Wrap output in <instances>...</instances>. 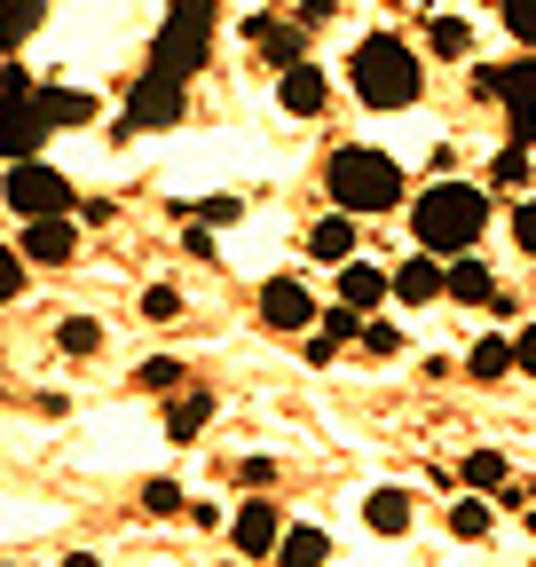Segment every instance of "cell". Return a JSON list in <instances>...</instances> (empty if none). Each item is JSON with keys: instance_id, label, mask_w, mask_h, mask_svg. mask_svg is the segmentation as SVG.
Segmentation results:
<instances>
[{"instance_id": "7402d4cb", "label": "cell", "mask_w": 536, "mask_h": 567, "mask_svg": "<svg viewBox=\"0 0 536 567\" xmlns=\"http://www.w3.org/2000/svg\"><path fill=\"white\" fill-rule=\"evenodd\" d=\"M505 473H513V465H505L497 450H474V457H465V473H457V481H465V488H505Z\"/></svg>"}, {"instance_id": "d6986e66", "label": "cell", "mask_w": 536, "mask_h": 567, "mask_svg": "<svg viewBox=\"0 0 536 567\" xmlns=\"http://www.w3.org/2000/svg\"><path fill=\"white\" fill-rule=\"evenodd\" d=\"M426 48L450 55V63H465V55H474V24H465V17H434L426 24Z\"/></svg>"}, {"instance_id": "cb8c5ba5", "label": "cell", "mask_w": 536, "mask_h": 567, "mask_svg": "<svg viewBox=\"0 0 536 567\" xmlns=\"http://www.w3.org/2000/svg\"><path fill=\"white\" fill-rule=\"evenodd\" d=\"M450 536H465V544H474V536H489V505H482V496H465V505L450 513Z\"/></svg>"}, {"instance_id": "1f68e13d", "label": "cell", "mask_w": 536, "mask_h": 567, "mask_svg": "<svg viewBox=\"0 0 536 567\" xmlns=\"http://www.w3.org/2000/svg\"><path fill=\"white\" fill-rule=\"evenodd\" d=\"M513 245H520V252H528V260H536V197H528V205H520V213H513Z\"/></svg>"}, {"instance_id": "f1b7e54d", "label": "cell", "mask_w": 536, "mask_h": 567, "mask_svg": "<svg viewBox=\"0 0 536 567\" xmlns=\"http://www.w3.org/2000/svg\"><path fill=\"white\" fill-rule=\"evenodd\" d=\"M134 379H143V386H158V394H166V386H182V363H174V354H151V363H143V371H134Z\"/></svg>"}, {"instance_id": "9a60e30c", "label": "cell", "mask_w": 536, "mask_h": 567, "mask_svg": "<svg viewBox=\"0 0 536 567\" xmlns=\"http://www.w3.org/2000/svg\"><path fill=\"white\" fill-rule=\"evenodd\" d=\"M450 300H465V308H505L497 276H489L482 260H457V268H450Z\"/></svg>"}, {"instance_id": "277c9868", "label": "cell", "mask_w": 536, "mask_h": 567, "mask_svg": "<svg viewBox=\"0 0 536 567\" xmlns=\"http://www.w3.org/2000/svg\"><path fill=\"white\" fill-rule=\"evenodd\" d=\"M0 197H9V213H17V221H63V213H72V182H63L55 166H40V158L9 166Z\"/></svg>"}, {"instance_id": "8d00e7d4", "label": "cell", "mask_w": 536, "mask_h": 567, "mask_svg": "<svg viewBox=\"0 0 536 567\" xmlns=\"http://www.w3.org/2000/svg\"><path fill=\"white\" fill-rule=\"evenodd\" d=\"M63 567H103V559H95V551H72V559H63Z\"/></svg>"}, {"instance_id": "e0dca14e", "label": "cell", "mask_w": 536, "mask_h": 567, "mask_svg": "<svg viewBox=\"0 0 536 567\" xmlns=\"http://www.w3.org/2000/svg\"><path fill=\"white\" fill-rule=\"evenodd\" d=\"M363 520H371V536H402V528H411V496H402V488H371Z\"/></svg>"}, {"instance_id": "83f0119b", "label": "cell", "mask_w": 536, "mask_h": 567, "mask_svg": "<svg viewBox=\"0 0 536 567\" xmlns=\"http://www.w3.org/2000/svg\"><path fill=\"white\" fill-rule=\"evenodd\" d=\"M143 316H151V323H174V316H182V292H174V284H151V292H143Z\"/></svg>"}, {"instance_id": "f546056e", "label": "cell", "mask_w": 536, "mask_h": 567, "mask_svg": "<svg viewBox=\"0 0 536 567\" xmlns=\"http://www.w3.org/2000/svg\"><path fill=\"white\" fill-rule=\"evenodd\" d=\"M497 182H528V151H520V142H505V151H497V166H489Z\"/></svg>"}, {"instance_id": "d590c367", "label": "cell", "mask_w": 536, "mask_h": 567, "mask_svg": "<svg viewBox=\"0 0 536 567\" xmlns=\"http://www.w3.org/2000/svg\"><path fill=\"white\" fill-rule=\"evenodd\" d=\"M520 371L536 379V331H520Z\"/></svg>"}, {"instance_id": "8fae6325", "label": "cell", "mask_w": 536, "mask_h": 567, "mask_svg": "<svg viewBox=\"0 0 536 567\" xmlns=\"http://www.w3.org/2000/svg\"><path fill=\"white\" fill-rule=\"evenodd\" d=\"M72 252H80L72 221H24V260H40V268H63Z\"/></svg>"}, {"instance_id": "2e32d148", "label": "cell", "mask_w": 536, "mask_h": 567, "mask_svg": "<svg viewBox=\"0 0 536 567\" xmlns=\"http://www.w3.org/2000/svg\"><path fill=\"white\" fill-rule=\"evenodd\" d=\"M40 111H48V126H95V95L87 87H40Z\"/></svg>"}, {"instance_id": "5b68a950", "label": "cell", "mask_w": 536, "mask_h": 567, "mask_svg": "<svg viewBox=\"0 0 536 567\" xmlns=\"http://www.w3.org/2000/svg\"><path fill=\"white\" fill-rule=\"evenodd\" d=\"M151 71H158V80H174V87H189L197 71H206V32L166 17V32L151 40Z\"/></svg>"}, {"instance_id": "52a82bcc", "label": "cell", "mask_w": 536, "mask_h": 567, "mask_svg": "<svg viewBox=\"0 0 536 567\" xmlns=\"http://www.w3.org/2000/svg\"><path fill=\"white\" fill-rule=\"evenodd\" d=\"M260 323L268 331H308L316 323V292H308L300 276H268L260 284Z\"/></svg>"}, {"instance_id": "30bf717a", "label": "cell", "mask_w": 536, "mask_h": 567, "mask_svg": "<svg viewBox=\"0 0 536 567\" xmlns=\"http://www.w3.org/2000/svg\"><path fill=\"white\" fill-rule=\"evenodd\" d=\"M386 292H394V276H386V268H371V260H348V268H340V300H348L355 316H371Z\"/></svg>"}, {"instance_id": "4dcf8cb0", "label": "cell", "mask_w": 536, "mask_h": 567, "mask_svg": "<svg viewBox=\"0 0 536 567\" xmlns=\"http://www.w3.org/2000/svg\"><path fill=\"white\" fill-rule=\"evenodd\" d=\"M143 513H182V488H174V481H151V488H143Z\"/></svg>"}, {"instance_id": "9c48e42d", "label": "cell", "mask_w": 536, "mask_h": 567, "mask_svg": "<svg viewBox=\"0 0 536 567\" xmlns=\"http://www.w3.org/2000/svg\"><path fill=\"white\" fill-rule=\"evenodd\" d=\"M245 32H252V48L277 63V71H300V63H308V32H292V24H277V17H252Z\"/></svg>"}, {"instance_id": "d4e9b609", "label": "cell", "mask_w": 536, "mask_h": 567, "mask_svg": "<svg viewBox=\"0 0 536 567\" xmlns=\"http://www.w3.org/2000/svg\"><path fill=\"white\" fill-rule=\"evenodd\" d=\"M55 347H63V354H95V347H103V331H95L87 316H72V323L55 331Z\"/></svg>"}, {"instance_id": "4316f807", "label": "cell", "mask_w": 536, "mask_h": 567, "mask_svg": "<svg viewBox=\"0 0 536 567\" xmlns=\"http://www.w3.org/2000/svg\"><path fill=\"white\" fill-rule=\"evenodd\" d=\"M505 32H513L520 48H536V0H505Z\"/></svg>"}, {"instance_id": "d6a6232c", "label": "cell", "mask_w": 536, "mask_h": 567, "mask_svg": "<svg viewBox=\"0 0 536 567\" xmlns=\"http://www.w3.org/2000/svg\"><path fill=\"white\" fill-rule=\"evenodd\" d=\"M24 292V252H0V300Z\"/></svg>"}, {"instance_id": "3957f363", "label": "cell", "mask_w": 536, "mask_h": 567, "mask_svg": "<svg viewBox=\"0 0 536 567\" xmlns=\"http://www.w3.org/2000/svg\"><path fill=\"white\" fill-rule=\"evenodd\" d=\"M323 182H331V205L340 213H394L402 205V166L386 158V151H331V166H323Z\"/></svg>"}, {"instance_id": "ac0fdd59", "label": "cell", "mask_w": 536, "mask_h": 567, "mask_svg": "<svg viewBox=\"0 0 536 567\" xmlns=\"http://www.w3.org/2000/svg\"><path fill=\"white\" fill-rule=\"evenodd\" d=\"M465 371H474V379H505V371H520V339H474Z\"/></svg>"}, {"instance_id": "7c38bea8", "label": "cell", "mask_w": 536, "mask_h": 567, "mask_svg": "<svg viewBox=\"0 0 536 567\" xmlns=\"http://www.w3.org/2000/svg\"><path fill=\"white\" fill-rule=\"evenodd\" d=\"M277 103L292 111V118H316L331 95H323V71L316 63H300V71H285V80H277Z\"/></svg>"}, {"instance_id": "6da1fadb", "label": "cell", "mask_w": 536, "mask_h": 567, "mask_svg": "<svg viewBox=\"0 0 536 567\" xmlns=\"http://www.w3.org/2000/svg\"><path fill=\"white\" fill-rule=\"evenodd\" d=\"M482 221H489V197L465 189V182H434V189L411 205V237H419V252H434V260H474Z\"/></svg>"}, {"instance_id": "603a6c76", "label": "cell", "mask_w": 536, "mask_h": 567, "mask_svg": "<svg viewBox=\"0 0 536 567\" xmlns=\"http://www.w3.org/2000/svg\"><path fill=\"white\" fill-rule=\"evenodd\" d=\"M166 17H174V24H197V32H214V24H221V0H166Z\"/></svg>"}, {"instance_id": "e575fe53", "label": "cell", "mask_w": 536, "mask_h": 567, "mask_svg": "<svg viewBox=\"0 0 536 567\" xmlns=\"http://www.w3.org/2000/svg\"><path fill=\"white\" fill-rule=\"evenodd\" d=\"M237 481H245V488H268V481H277V465H268V457H245Z\"/></svg>"}, {"instance_id": "8992f818", "label": "cell", "mask_w": 536, "mask_h": 567, "mask_svg": "<svg viewBox=\"0 0 536 567\" xmlns=\"http://www.w3.org/2000/svg\"><path fill=\"white\" fill-rule=\"evenodd\" d=\"M182 118V87L174 80H158V71H143V80L126 87V134H158V126H174Z\"/></svg>"}, {"instance_id": "4fadbf2b", "label": "cell", "mask_w": 536, "mask_h": 567, "mask_svg": "<svg viewBox=\"0 0 536 567\" xmlns=\"http://www.w3.org/2000/svg\"><path fill=\"white\" fill-rule=\"evenodd\" d=\"M308 252L331 260V268H348V260H355V213H331V221H316V229H308Z\"/></svg>"}, {"instance_id": "ba28073f", "label": "cell", "mask_w": 536, "mask_h": 567, "mask_svg": "<svg viewBox=\"0 0 536 567\" xmlns=\"http://www.w3.org/2000/svg\"><path fill=\"white\" fill-rule=\"evenodd\" d=\"M450 292V268L434 260V252H411L394 268V300H411V308H426V300H442Z\"/></svg>"}, {"instance_id": "7a4b0ae2", "label": "cell", "mask_w": 536, "mask_h": 567, "mask_svg": "<svg viewBox=\"0 0 536 567\" xmlns=\"http://www.w3.org/2000/svg\"><path fill=\"white\" fill-rule=\"evenodd\" d=\"M348 80H355V95L371 103V111H402L419 95V55L402 48L394 32H371V40H355V55H348Z\"/></svg>"}, {"instance_id": "5bb4252c", "label": "cell", "mask_w": 536, "mask_h": 567, "mask_svg": "<svg viewBox=\"0 0 536 567\" xmlns=\"http://www.w3.org/2000/svg\"><path fill=\"white\" fill-rule=\"evenodd\" d=\"M277 544H285V528H277V505H245V513H237V551H245V559L277 551Z\"/></svg>"}, {"instance_id": "484cf974", "label": "cell", "mask_w": 536, "mask_h": 567, "mask_svg": "<svg viewBox=\"0 0 536 567\" xmlns=\"http://www.w3.org/2000/svg\"><path fill=\"white\" fill-rule=\"evenodd\" d=\"M40 9H48V0H9V48L40 32Z\"/></svg>"}, {"instance_id": "836d02e7", "label": "cell", "mask_w": 536, "mask_h": 567, "mask_svg": "<svg viewBox=\"0 0 536 567\" xmlns=\"http://www.w3.org/2000/svg\"><path fill=\"white\" fill-rule=\"evenodd\" d=\"M394 347H402L394 323H363V354H394Z\"/></svg>"}, {"instance_id": "ffe728a7", "label": "cell", "mask_w": 536, "mask_h": 567, "mask_svg": "<svg viewBox=\"0 0 536 567\" xmlns=\"http://www.w3.org/2000/svg\"><path fill=\"white\" fill-rule=\"evenodd\" d=\"M206 417H214L206 394H182V402H166V434L174 442H197V434H206Z\"/></svg>"}, {"instance_id": "44dd1931", "label": "cell", "mask_w": 536, "mask_h": 567, "mask_svg": "<svg viewBox=\"0 0 536 567\" xmlns=\"http://www.w3.org/2000/svg\"><path fill=\"white\" fill-rule=\"evenodd\" d=\"M323 551H331L323 528H292V536L277 544V567H323Z\"/></svg>"}]
</instances>
